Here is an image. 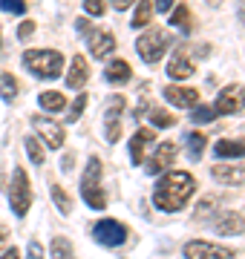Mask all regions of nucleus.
Instances as JSON below:
<instances>
[{
	"instance_id": "obj_1",
	"label": "nucleus",
	"mask_w": 245,
	"mask_h": 259,
	"mask_svg": "<svg viewBox=\"0 0 245 259\" xmlns=\"http://www.w3.org/2000/svg\"><path fill=\"white\" fill-rule=\"evenodd\" d=\"M196 193V179L188 170H170L156 182V190H153V204L165 213H176L182 210L188 199Z\"/></svg>"
},
{
	"instance_id": "obj_2",
	"label": "nucleus",
	"mask_w": 245,
	"mask_h": 259,
	"mask_svg": "<svg viewBox=\"0 0 245 259\" xmlns=\"http://www.w3.org/2000/svg\"><path fill=\"white\" fill-rule=\"evenodd\" d=\"M23 66L32 75H38L44 81H52L64 72V55L58 49H26L23 52Z\"/></svg>"
},
{
	"instance_id": "obj_3",
	"label": "nucleus",
	"mask_w": 245,
	"mask_h": 259,
	"mask_svg": "<svg viewBox=\"0 0 245 259\" xmlns=\"http://www.w3.org/2000/svg\"><path fill=\"white\" fill-rule=\"evenodd\" d=\"M81 196H84V202L93 210H104L107 207V190L101 187V161L95 156L87 161L84 179H81Z\"/></svg>"
},
{
	"instance_id": "obj_4",
	"label": "nucleus",
	"mask_w": 245,
	"mask_h": 259,
	"mask_svg": "<svg viewBox=\"0 0 245 259\" xmlns=\"http://www.w3.org/2000/svg\"><path fill=\"white\" fill-rule=\"evenodd\" d=\"M170 44H173L170 32L153 26V29H147L144 35H139V40H136V52H139V58H142L144 64H159Z\"/></svg>"
},
{
	"instance_id": "obj_5",
	"label": "nucleus",
	"mask_w": 245,
	"mask_h": 259,
	"mask_svg": "<svg viewBox=\"0 0 245 259\" xmlns=\"http://www.w3.org/2000/svg\"><path fill=\"white\" fill-rule=\"evenodd\" d=\"M9 204L15 216H26L29 204H32V185H29V176L23 167H15L12 170V185H9Z\"/></svg>"
},
{
	"instance_id": "obj_6",
	"label": "nucleus",
	"mask_w": 245,
	"mask_h": 259,
	"mask_svg": "<svg viewBox=\"0 0 245 259\" xmlns=\"http://www.w3.org/2000/svg\"><path fill=\"white\" fill-rule=\"evenodd\" d=\"M93 239L98 245H104V248H118V245H124L130 239V231L118 219H98L93 225Z\"/></svg>"
},
{
	"instance_id": "obj_7",
	"label": "nucleus",
	"mask_w": 245,
	"mask_h": 259,
	"mask_svg": "<svg viewBox=\"0 0 245 259\" xmlns=\"http://www.w3.org/2000/svg\"><path fill=\"white\" fill-rule=\"evenodd\" d=\"M185 259H234L236 250L225 248V245H217V242H208V239H190L185 242Z\"/></svg>"
},
{
	"instance_id": "obj_8",
	"label": "nucleus",
	"mask_w": 245,
	"mask_h": 259,
	"mask_svg": "<svg viewBox=\"0 0 245 259\" xmlns=\"http://www.w3.org/2000/svg\"><path fill=\"white\" fill-rule=\"evenodd\" d=\"M245 110V87L242 83H228L225 90H219L217 101H214V112L217 115H236Z\"/></svg>"
},
{
	"instance_id": "obj_9",
	"label": "nucleus",
	"mask_w": 245,
	"mask_h": 259,
	"mask_svg": "<svg viewBox=\"0 0 245 259\" xmlns=\"http://www.w3.org/2000/svg\"><path fill=\"white\" fill-rule=\"evenodd\" d=\"M32 127H35V133L44 139V144H47L49 150L64 147V127H61L58 121L44 118V115H32Z\"/></svg>"
},
{
	"instance_id": "obj_10",
	"label": "nucleus",
	"mask_w": 245,
	"mask_h": 259,
	"mask_svg": "<svg viewBox=\"0 0 245 259\" xmlns=\"http://www.w3.org/2000/svg\"><path fill=\"white\" fill-rule=\"evenodd\" d=\"M87 47H90V55L104 61V58L113 55L115 49V37L113 32H107V29H90L87 32Z\"/></svg>"
},
{
	"instance_id": "obj_11",
	"label": "nucleus",
	"mask_w": 245,
	"mask_h": 259,
	"mask_svg": "<svg viewBox=\"0 0 245 259\" xmlns=\"http://www.w3.org/2000/svg\"><path fill=\"white\" fill-rule=\"evenodd\" d=\"M176 153H179V147L173 144V141H161L159 147L153 150L150 161H144V170L150 173V176H159L165 167L173 164V158H176Z\"/></svg>"
},
{
	"instance_id": "obj_12",
	"label": "nucleus",
	"mask_w": 245,
	"mask_h": 259,
	"mask_svg": "<svg viewBox=\"0 0 245 259\" xmlns=\"http://www.w3.org/2000/svg\"><path fill=\"white\" fill-rule=\"evenodd\" d=\"M161 95H165L173 107H179V110H193V107L199 104V90H193V87H176V83H168V87L161 90Z\"/></svg>"
},
{
	"instance_id": "obj_13",
	"label": "nucleus",
	"mask_w": 245,
	"mask_h": 259,
	"mask_svg": "<svg viewBox=\"0 0 245 259\" xmlns=\"http://www.w3.org/2000/svg\"><path fill=\"white\" fill-rule=\"evenodd\" d=\"M156 144V133L150 127H139L136 136L130 139V156H133V164H144L147 161V147Z\"/></svg>"
},
{
	"instance_id": "obj_14",
	"label": "nucleus",
	"mask_w": 245,
	"mask_h": 259,
	"mask_svg": "<svg viewBox=\"0 0 245 259\" xmlns=\"http://www.w3.org/2000/svg\"><path fill=\"white\" fill-rule=\"evenodd\" d=\"M193 72H196V66H193V61H190V55H188V47H179L170 55L168 75L173 81H185V78H190Z\"/></svg>"
},
{
	"instance_id": "obj_15",
	"label": "nucleus",
	"mask_w": 245,
	"mask_h": 259,
	"mask_svg": "<svg viewBox=\"0 0 245 259\" xmlns=\"http://www.w3.org/2000/svg\"><path fill=\"white\" fill-rule=\"evenodd\" d=\"M214 231H217L219 236H239V233L245 231V216L236 213V210L222 213L217 222H214Z\"/></svg>"
},
{
	"instance_id": "obj_16",
	"label": "nucleus",
	"mask_w": 245,
	"mask_h": 259,
	"mask_svg": "<svg viewBox=\"0 0 245 259\" xmlns=\"http://www.w3.org/2000/svg\"><path fill=\"white\" fill-rule=\"evenodd\" d=\"M211 176L222 185H245V161H239V164H214Z\"/></svg>"
},
{
	"instance_id": "obj_17",
	"label": "nucleus",
	"mask_w": 245,
	"mask_h": 259,
	"mask_svg": "<svg viewBox=\"0 0 245 259\" xmlns=\"http://www.w3.org/2000/svg\"><path fill=\"white\" fill-rule=\"evenodd\" d=\"M90 81V66H87L84 55H75L72 64H69V72H66V87L69 90H84V83Z\"/></svg>"
},
{
	"instance_id": "obj_18",
	"label": "nucleus",
	"mask_w": 245,
	"mask_h": 259,
	"mask_svg": "<svg viewBox=\"0 0 245 259\" xmlns=\"http://www.w3.org/2000/svg\"><path fill=\"white\" fill-rule=\"evenodd\" d=\"M130 75H133V69H130V64L127 61H113V64H107V69H104V78L110 83H127L130 81Z\"/></svg>"
},
{
	"instance_id": "obj_19",
	"label": "nucleus",
	"mask_w": 245,
	"mask_h": 259,
	"mask_svg": "<svg viewBox=\"0 0 245 259\" xmlns=\"http://www.w3.org/2000/svg\"><path fill=\"white\" fill-rule=\"evenodd\" d=\"M214 153H217V158H245V141L222 139L214 144Z\"/></svg>"
},
{
	"instance_id": "obj_20",
	"label": "nucleus",
	"mask_w": 245,
	"mask_h": 259,
	"mask_svg": "<svg viewBox=\"0 0 245 259\" xmlns=\"http://www.w3.org/2000/svg\"><path fill=\"white\" fill-rule=\"evenodd\" d=\"M38 104L44 107V112H61L66 107V95L58 93V90H47V93L38 95Z\"/></svg>"
},
{
	"instance_id": "obj_21",
	"label": "nucleus",
	"mask_w": 245,
	"mask_h": 259,
	"mask_svg": "<svg viewBox=\"0 0 245 259\" xmlns=\"http://www.w3.org/2000/svg\"><path fill=\"white\" fill-rule=\"evenodd\" d=\"M153 0H139V6H136V15H133V20H130V26L133 29H144L147 23L153 20Z\"/></svg>"
},
{
	"instance_id": "obj_22",
	"label": "nucleus",
	"mask_w": 245,
	"mask_h": 259,
	"mask_svg": "<svg viewBox=\"0 0 245 259\" xmlns=\"http://www.w3.org/2000/svg\"><path fill=\"white\" fill-rule=\"evenodd\" d=\"M188 156L193 158V161H199L202 158V153H205V147H208V136L205 133H199V130H193V133H188Z\"/></svg>"
},
{
	"instance_id": "obj_23",
	"label": "nucleus",
	"mask_w": 245,
	"mask_h": 259,
	"mask_svg": "<svg viewBox=\"0 0 245 259\" xmlns=\"http://www.w3.org/2000/svg\"><path fill=\"white\" fill-rule=\"evenodd\" d=\"M49 253H52V259H75L72 242L66 239V236H55V239L49 242Z\"/></svg>"
},
{
	"instance_id": "obj_24",
	"label": "nucleus",
	"mask_w": 245,
	"mask_h": 259,
	"mask_svg": "<svg viewBox=\"0 0 245 259\" xmlns=\"http://www.w3.org/2000/svg\"><path fill=\"white\" fill-rule=\"evenodd\" d=\"M18 93H20L18 78L12 72H0V98H3V101H15Z\"/></svg>"
},
{
	"instance_id": "obj_25",
	"label": "nucleus",
	"mask_w": 245,
	"mask_h": 259,
	"mask_svg": "<svg viewBox=\"0 0 245 259\" xmlns=\"http://www.w3.org/2000/svg\"><path fill=\"white\" fill-rule=\"evenodd\" d=\"M170 23H173L176 29H182V32H190V6H188V3H182V6L173 9Z\"/></svg>"
},
{
	"instance_id": "obj_26",
	"label": "nucleus",
	"mask_w": 245,
	"mask_h": 259,
	"mask_svg": "<svg viewBox=\"0 0 245 259\" xmlns=\"http://www.w3.org/2000/svg\"><path fill=\"white\" fill-rule=\"evenodd\" d=\"M23 144H26V156H29V161H32V164H44V161H47L44 147H40V141L35 139V136H26V141H23Z\"/></svg>"
},
{
	"instance_id": "obj_27",
	"label": "nucleus",
	"mask_w": 245,
	"mask_h": 259,
	"mask_svg": "<svg viewBox=\"0 0 245 259\" xmlns=\"http://www.w3.org/2000/svg\"><path fill=\"white\" fill-rule=\"evenodd\" d=\"M49 193H52V202H55V207L61 213L72 210V199H69V193H64V187H61V185H52V190H49Z\"/></svg>"
},
{
	"instance_id": "obj_28",
	"label": "nucleus",
	"mask_w": 245,
	"mask_h": 259,
	"mask_svg": "<svg viewBox=\"0 0 245 259\" xmlns=\"http://www.w3.org/2000/svg\"><path fill=\"white\" fill-rule=\"evenodd\" d=\"M147 115H150L153 127H173V124H176V118H173L168 110H161V107H150V112H147Z\"/></svg>"
},
{
	"instance_id": "obj_29",
	"label": "nucleus",
	"mask_w": 245,
	"mask_h": 259,
	"mask_svg": "<svg viewBox=\"0 0 245 259\" xmlns=\"http://www.w3.org/2000/svg\"><path fill=\"white\" fill-rule=\"evenodd\" d=\"M190 118L196 121V124H211V121L217 118V112H214V107H208V104H196L193 112H190Z\"/></svg>"
},
{
	"instance_id": "obj_30",
	"label": "nucleus",
	"mask_w": 245,
	"mask_h": 259,
	"mask_svg": "<svg viewBox=\"0 0 245 259\" xmlns=\"http://www.w3.org/2000/svg\"><path fill=\"white\" fill-rule=\"evenodd\" d=\"M84 107H87V95L81 93L75 98V101L69 104V112H66V124H75L78 118H81V115H84Z\"/></svg>"
},
{
	"instance_id": "obj_31",
	"label": "nucleus",
	"mask_w": 245,
	"mask_h": 259,
	"mask_svg": "<svg viewBox=\"0 0 245 259\" xmlns=\"http://www.w3.org/2000/svg\"><path fill=\"white\" fill-rule=\"evenodd\" d=\"M0 9L9 15H23L26 12V0H0Z\"/></svg>"
},
{
	"instance_id": "obj_32",
	"label": "nucleus",
	"mask_w": 245,
	"mask_h": 259,
	"mask_svg": "<svg viewBox=\"0 0 245 259\" xmlns=\"http://www.w3.org/2000/svg\"><path fill=\"white\" fill-rule=\"evenodd\" d=\"M121 110H124V95H115L113 101H110V107H107V121H118Z\"/></svg>"
},
{
	"instance_id": "obj_33",
	"label": "nucleus",
	"mask_w": 245,
	"mask_h": 259,
	"mask_svg": "<svg viewBox=\"0 0 245 259\" xmlns=\"http://www.w3.org/2000/svg\"><path fill=\"white\" fill-rule=\"evenodd\" d=\"M84 12L93 15V18H101L104 12H107V3L104 0H84Z\"/></svg>"
},
{
	"instance_id": "obj_34",
	"label": "nucleus",
	"mask_w": 245,
	"mask_h": 259,
	"mask_svg": "<svg viewBox=\"0 0 245 259\" xmlns=\"http://www.w3.org/2000/svg\"><path fill=\"white\" fill-rule=\"evenodd\" d=\"M214 204H217V196H205V199L199 202V207H196V213H193V216H196V219H202V216H208V213L214 210Z\"/></svg>"
},
{
	"instance_id": "obj_35",
	"label": "nucleus",
	"mask_w": 245,
	"mask_h": 259,
	"mask_svg": "<svg viewBox=\"0 0 245 259\" xmlns=\"http://www.w3.org/2000/svg\"><path fill=\"white\" fill-rule=\"evenodd\" d=\"M118 139H121V127H118V121H107V141L115 144Z\"/></svg>"
},
{
	"instance_id": "obj_36",
	"label": "nucleus",
	"mask_w": 245,
	"mask_h": 259,
	"mask_svg": "<svg viewBox=\"0 0 245 259\" xmlns=\"http://www.w3.org/2000/svg\"><path fill=\"white\" fill-rule=\"evenodd\" d=\"M32 32H35V20H23V23L18 26V37H20V40H26Z\"/></svg>"
},
{
	"instance_id": "obj_37",
	"label": "nucleus",
	"mask_w": 245,
	"mask_h": 259,
	"mask_svg": "<svg viewBox=\"0 0 245 259\" xmlns=\"http://www.w3.org/2000/svg\"><path fill=\"white\" fill-rule=\"evenodd\" d=\"M29 259H44V245H40V242L38 239H32V242H29Z\"/></svg>"
},
{
	"instance_id": "obj_38",
	"label": "nucleus",
	"mask_w": 245,
	"mask_h": 259,
	"mask_svg": "<svg viewBox=\"0 0 245 259\" xmlns=\"http://www.w3.org/2000/svg\"><path fill=\"white\" fill-rule=\"evenodd\" d=\"M153 9H159L161 15H165V12L173 9V0H153Z\"/></svg>"
},
{
	"instance_id": "obj_39",
	"label": "nucleus",
	"mask_w": 245,
	"mask_h": 259,
	"mask_svg": "<svg viewBox=\"0 0 245 259\" xmlns=\"http://www.w3.org/2000/svg\"><path fill=\"white\" fill-rule=\"evenodd\" d=\"M133 3H136V0H113V9L115 12H124V9H130Z\"/></svg>"
},
{
	"instance_id": "obj_40",
	"label": "nucleus",
	"mask_w": 245,
	"mask_h": 259,
	"mask_svg": "<svg viewBox=\"0 0 245 259\" xmlns=\"http://www.w3.org/2000/svg\"><path fill=\"white\" fill-rule=\"evenodd\" d=\"M236 18L245 23V0H239V3H236Z\"/></svg>"
},
{
	"instance_id": "obj_41",
	"label": "nucleus",
	"mask_w": 245,
	"mask_h": 259,
	"mask_svg": "<svg viewBox=\"0 0 245 259\" xmlns=\"http://www.w3.org/2000/svg\"><path fill=\"white\" fill-rule=\"evenodd\" d=\"M3 259H20V250L18 248H9L6 253H3Z\"/></svg>"
},
{
	"instance_id": "obj_42",
	"label": "nucleus",
	"mask_w": 245,
	"mask_h": 259,
	"mask_svg": "<svg viewBox=\"0 0 245 259\" xmlns=\"http://www.w3.org/2000/svg\"><path fill=\"white\" fill-rule=\"evenodd\" d=\"M6 239H9V228H0V245H3Z\"/></svg>"
},
{
	"instance_id": "obj_43",
	"label": "nucleus",
	"mask_w": 245,
	"mask_h": 259,
	"mask_svg": "<svg viewBox=\"0 0 245 259\" xmlns=\"http://www.w3.org/2000/svg\"><path fill=\"white\" fill-rule=\"evenodd\" d=\"M208 3H211V6H219V0H208Z\"/></svg>"
},
{
	"instance_id": "obj_44",
	"label": "nucleus",
	"mask_w": 245,
	"mask_h": 259,
	"mask_svg": "<svg viewBox=\"0 0 245 259\" xmlns=\"http://www.w3.org/2000/svg\"><path fill=\"white\" fill-rule=\"evenodd\" d=\"M0 44H3V40H0Z\"/></svg>"
}]
</instances>
